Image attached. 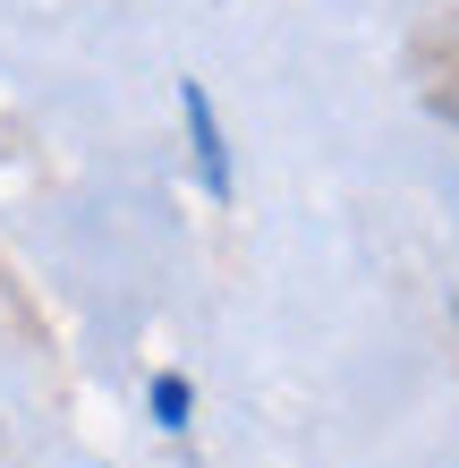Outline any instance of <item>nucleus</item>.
<instances>
[{"label":"nucleus","mask_w":459,"mask_h":468,"mask_svg":"<svg viewBox=\"0 0 459 468\" xmlns=\"http://www.w3.org/2000/svg\"><path fill=\"white\" fill-rule=\"evenodd\" d=\"M179 112H187V136H196V171H204V187H213V197H230L222 128H213V102H204V86H196V77H187V86H179Z\"/></svg>","instance_id":"obj_1"},{"label":"nucleus","mask_w":459,"mask_h":468,"mask_svg":"<svg viewBox=\"0 0 459 468\" xmlns=\"http://www.w3.org/2000/svg\"><path fill=\"white\" fill-rule=\"evenodd\" d=\"M153 418H162V426H187V383H179V375L153 383Z\"/></svg>","instance_id":"obj_2"},{"label":"nucleus","mask_w":459,"mask_h":468,"mask_svg":"<svg viewBox=\"0 0 459 468\" xmlns=\"http://www.w3.org/2000/svg\"><path fill=\"white\" fill-rule=\"evenodd\" d=\"M451 112H459V102H451Z\"/></svg>","instance_id":"obj_3"}]
</instances>
